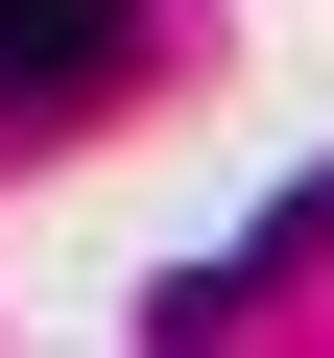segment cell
I'll list each match as a JSON object with an SVG mask.
<instances>
[{"label": "cell", "instance_id": "1", "mask_svg": "<svg viewBox=\"0 0 334 358\" xmlns=\"http://www.w3.org/2000/svg\"><path fill=\"white\" fill-rule=\"evenodd\" d=\"M119 24H143V0H0V120H72L119 72Z\"/></svg>", "mask_w": 334, "mask_h": 358}]
</instances>
